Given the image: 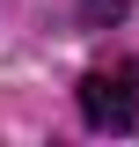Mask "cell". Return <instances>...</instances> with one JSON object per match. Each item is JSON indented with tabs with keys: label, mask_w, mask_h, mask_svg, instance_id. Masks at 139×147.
Instances as JSON below:
<instances>
[{
	"label": "cell",
	"mask_w": 139,
	"mask_h": 147,
	"mask_svg": "<svg viewBox=\"0 0 139 147\" xmlns=\"http://www.w3.org/2000/svg\"><path fill=\"white\" fill-rule=\"evenodd\" d=\"M81 118L95 132H132L139 125V66H88L81 74Z\"/></svg>",
	"instance_id": "6da1fadb"
},
{
	"label": "cell",
	"mask_w": 139,
	"mask_h": 147,
	"mask_svg": "<svg viewBox=\"0 0 139 147\" xmlns=\"http://www.w3.org/2000/svg\"><path fill=\"white\" fill-rule=\"evenodd\" d=\"M124 7H132V0H81V15H88V22H117Z\"/></svg>",
	"instance_id": "7a4b0ae2"
}]
</instances>
